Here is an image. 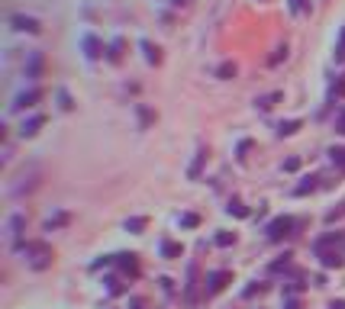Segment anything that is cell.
<instances>
[{"label": "cell", "mask_w": 345, "mask_h": 309, "mask_svg": "<svg viewBox=\"0 0 345 309\" xmlns=\"http://www.w3.org/2000/svg\"><path fill=\"white\" fill-rule=\"evenodd\" d=\"M300 290H303V284H287L284 293H300Z\"/></svg>", "instance_id": "8d00e7d4"}, {"label": "cell", "mask_w": 345, "mask_h": 309, "mask_svg": "<svg viewBox=\"0 0 345 309\" xmlns=\"http://www.w3.org/2000/svg\"><path fill=\"white\" fill-rule=\"evenodd\" d=\"M145 303H142V299H132V309H142Z\"/></svg>", "instance_id": "60d3db41"}, {"label": "cell", "mask_w": 345, "mask_h": 309, "mask_svg": "<svg viewBox=\"0 0 345 309\" xmlns=\"http://www.w3.org/2000/svg\"><path fill=\"white\" fill-rule=\"evenodd\" d=\"M213 242L219 245V248H229V245H236V232H219Z\"/></svg>", "instance_id": "7402d4cb"}, {"label": "cell", "mask_w": 345, "mask_h": 309, "mask_svg": "<svg viewBox=\"0 0 345 309\" xmlns=\"http://www.w3.org/2000/svg\"><path fill=\"white\" fill-rule=\"evenodd\" d=\"M142 52H145V58L152 61V65H158V61H162V55H158V49L152 46V42H142Z\"/></svg>", "instance_id": "603a6c76"}, {"label": "cell", "mask_w": 345, "mask_h": 309, "mask_svg": "<svg viewBox=\"0 0 345 309\" xmlns=\"http://www.w3.org/2000/svg\"><path fill=\"white\" fill-rule=\"evenodd\" d=\"M316 254H320V264H323L326 271H329V268H342V254H339V251L323 248V251H316Z\"/></svg>", "instance_id": "9c48e42d"}, {"label": "cell", "mask_w": 345, "mask_h": 309, "mask_svg": "<svg viewBox=\"0 0 345 309\" xmlns=\"http://www.w3.org/2000/svg\"><path fill=\"white\" fill-rule=\"evenodd\" d=\"M171 4H174V7H187L190 0H171Z\"/></svg>", "instance_id": "ab89813d"}, {"label": "cell", "mask_w": 345, "mask_h": 309, "mask_svg": "<svg viewBox=\"0 0 345 309\" xmlns=\"http://www.w3.org/2000/svg\"><path fill=\"white\" fill-rule=\"evenodd\" d=\"M117 264H120V271H123V274H129V277H136V274H139V261H136V254H117Z\"/></svg>", "instance_id": "ba28073f"}, {"label": "cell", "mask_w": 345, "mask_h": 309, "mask_svg": "<svg viewBox=\"0 0 345 309\" xmlns=\"http://www.w3.org/2000/svg\"><path fill=\"white\" fill-rule=\"evenodd\" d=\"M197 223H200V219L194 216V213H184V216H181V226H184V229H194Z\"/></svg>", "instance_id": "83f0119b"}, {"label": "cell", "mask_w": 345, "mask_h": 309, "mask_svg": "<svg viewBox=\"0 0 345 309\" xmlns=\"http://www.w3.org/2000/svg\"><path fill=\"white\" fill-rule=\"evenodd\" d=\"M16 248L26 254V261H29L32 271H46L52 264V248L46 242H29V245H16Z\"/></svg>", "instance_id": "6da1fadb"}, {"label": "cell", "mask_w": 345, "mask_h": 309, "mask_svg": "<svg viewBox=\"0 0 345 309\" xmlns=\"http://www.w3.org/2000/svg\"><path fill=\"white\" fill-rule=\"evenodd\" d=\"M42 71V55L36 52V55H32V61H29V77H36Z\"/></svg>", "instance_id": "4316f807"}, {"label": "cell", "mask_w": 345, "mask_h": 309, "mask_svg": "<svg viewBox=\"0 0 345 309\" xmlns=\"http://www.w3.org/2000/svg\"><path fill=\"white\" fill-rule=\"evenodd\" d=\"M58 100H61V110H71V107H74V103H71V97H68L65 91H61V94H58Z\"/></svg>", "instance_id": "4dcf8cb0"}, {"label": "cell", "mask_w": 345, "mask_h": 309, "mask_svg": "<svg viewBox=\"0 0 345 309\" xmlns=\"http://www.w3.org/2000/svg\"><path fill=\"white\" fill-rule=\"evenodd\" d=\"M252 148V142H239V158H245V152Z\"/></svg>", "instance_id": "d590c367"}, {"label": "cell", "mask_w": 345, "mask_h": 309, "mask_svg": "<svg viewBox=\"0 0 345 309\" xmlns=\"http://www.w3.org/2000/svg\"><path fill=\"white\" fill-rule=\"evenodd\" d=\"M145 226H148L145 216H132V219H126V232H142Z\"/></svg>", "instance_id": "2e32d148"}, {"label": "cell", "mask_w": 345, "mask_h": 309, "mask_svg": "<svg viewBox=\"0 0 345 309\" xmlns=\"http://www.w3.org/2000/svg\"><path fill=\"white\" fill-rule=\"evenodd\" d=\"M332 58H335V61H345V26H342V32H339V42H335Z\"/></svg>", "instance_id": "44dd1931"}, {"label": "cell", "mask_w": 345, "mask_h": 309, "mask_svg": "<svg viewBox=\"0 0 345 309\" xmlns=\"http://www.w3.org/2000/svg\"><path fill=\"white\" fill-rule=\"evenodd\" d=\"M329 309H345V303H342V299H335V303H332Z\"/></svg>", "instance_id": "f35d334b"}, {"label": "cell", "mask_w": 345, "mask_h": 309, "mask_svg": "<svg viewBox=\"0 0 345 309\" xmlns=\"http://www.w3.org/2000/svg\"><path fill=\"white\" fill-rule=\"evenodd\" d=\"M123 46H126L123 39H117V42L110 46V61H120V58H123Z\"/></svg>", "instance_id": "484cf974"}, {"label": "cell", "mask_w": 345, "mask_h": 309, "mask_svg": "<svg viewBox=\"0 0 345 309\" xmlns=\"http://www.w3.org/2000/svg\"><path fill=\"white\" fill-rule=\"evenodd\" d=\"M10 23L16 26V29H23V32H39V29H42L36 16H26V13H13V16H10Z\"/></svg>", "instance_id": "5b68a950"}, {"label": "cell", "mask_w": 345, "mask_h": 309, "mask_svg": "<svg viewBox=\"0 0 345 309\" xmlns=\"http://www.w3.org/2000/svg\"><path fill=\"white\" fill-rule=\"evenodd\" d=\"M42 126H46V116H29V119H23L20 136H23V139H29V136H36Z\"/></svg>", "instance_id": "52a82bcc"}, {"label": "cell", "mask_w": 345, "mask_h": 309, "mask_svg": "<svg viewBox=\"0 0 345 309\" xmlns=\"http://www.w3.org/2000/svg\"><path fill=\"white\" fill-rule=\"evenodd\" d=\"M316 181H320V178H316V174H313V178H303V181H300L297 187H294V193H297V197H303V193L316 190V187H320V184H316Z\"/></svg>", "instance_id": "4fadbf2b"}, {"label": "cell", "mask_w": 345, "mask_h": 309, "mask_svg": "<svg viewBox=\"0 0 345 309\" xmlns=\"http://www.w3.org/2000/svg\"><path fill=\"white\" fill-rule=\"evenodd\" d=\"M294 226H297V223H294L290 216H278V219H271V223L264 226V232H268L271 242H281L284 235H290V229H294Z\"/></svg>", "instance_id": "7a4b0ae2"}, {"label": "cell", "mask_w": 345, "mask_h": 309, "mask_svg": "<svg viewBox=\"0 0 345 309\" xmlns=\"http://www.w3.org/2000/svg\"><path fill=\"white\" fill-rule=\"evenodd\" d=\"M39 100H42V87H29V91L16 94V100H13V113H23V110L36 107Z\"/></svg>", "instance_id": "277c9868"}, {"label": "cell", "mask_w": 345, "mask_h": 309, "mask_svg": "<svg viewBox=\"0 0 345 309\" xmlns=\"http://www.w3.org/2000/svg\"><path fill=\"white\" fill-rule=\"evenodd\" d=\"M290 10L300 13V10H310V4H303V0H290Z\"/></svg>", "instance_id": "d6a6232c"}, {"label": "cell", "mask_w": 345, "mask_h": 309, "mask_svg": "<svg viewBox=\"0 0 345 309\" xmlns=\"http://www.w3.org/2000/svg\"><path fill=\"white\" fill-rule=\"evenodd\" d=\"M261 290H264V284H252V287H245V296H255V293H261Z\"/></svg>", "instance_id": "1f68e13d"}, {"label": "cell", "mask_w": 345, "mask_h": 309, "mask_svg": "<svg viewBox=\"0 0 345 309\" xmlns=\"http://www.w3.org/2000/svg\"><path fill=\"white\" fill-rule=\"evenodd\" d=\"M281 97H284V94H281V91H274V94H268V97H258V100H255V103H258V107H261V110H271V107H274V103H278V100H281Z\"/></svg>", "instance_id": "e0dca14e"}, {"label": "cell", "mask_w": 345, "mask_h": 309, "mask_svg": "<svg viewBox=\"0 0 345 309\" xmlns=\"http://www.w3.org/2000/svg\"><path fill=\"white\" fill-rule=\"evenodd\" d=\"M297 129H300V119H287V122H281V126H278V136H294Z\"/></svg>", "instance_id": "ac0fdd59"}, {"label": "cell", "mask_w": 345, "mask_h": 309, "mask_svg": "<svg viewBox=\"0 0 345 309\" xmlns=\"http://www.w3.org/2000/svg\"><path fill=\"white\" fill-rule=\"evenodd\" d=\"M329 158H332V164H335V167H342V171H345V148H332Z\"/></svg>", "instance_id": "d4e9b609"}, {"label": "cell", "mask_w": 345, "mask_h": 309, "mask_svg": "<svg viewBox=\"0 0 345 309\" xmlns=\"http://www.w3.org/2000/svg\"><path fill=\"white\" fill-rule=\"evenodd\" d=\"M284 309H300V299H287V303H284Z\"/></svg>", "instance_id": "74e56055"}, {"label": "cell", "mask_w": 345, "mask_h": 309, "mask_svg": "<svg viewBox=\"0 0 345 309\" xmlns=\"http://www.w3.org/2000/svg\"><path fill=\"white\" fill-rule=\"evenodd\" d=\"M287 58V46H278V49H274V55L268 58V65L274 68V65H281V61H284Z\"/></svg>", "instance_id": "cb8c5ba5"}, {"label": "cell", "mask_w": 345, "mask_h": 309, "mask_svg": "<svg viewBox=\"0 0 345 309\" xmlns=\"http://www.w3.org/2000/svg\"><path fill=\"white\" fill-rule=\"evenodd\" d=\"M184 296H187V303L197 299V268H194V264H190V280H187V293Z\"/></svg>", "instance_id": "9a60e30c"}, {"label": "cell", "mask_w": 345, "mask_h": 309, "mask_svg": "<svg viewBox=\"0 0 345 309\" xmlns=\"http://www.w3.org/2000/svg\"><path fill=\"white\" fill-rule=\"evenodd\" d=\"M297 167H300V158H287L284 161V171H297Z\"/></svg>", "instance_id": "836d02e7"}, {"label": "cell", "mask_w": 345, "mask_h": 309, "mask_svg": "<svg viewBox=\"0 0 345 309\" xmlns=\"http://www.w3.org/2000/svg\"><path fill=\"white\" fill-rule=\"evenodd\" d=\"M7 229H10V238H13V242H20V235H23V229H26V216H23V213L10 216V226H7Z\"/></svg>", "instance_id": "8fae6325"}, {"label": "cell", "mask_w": 345, "mask_h": 309, "mask_svg": "<svg viewBox=\"0 0 345 309\" xmlns=\"http://www.w3.org/2000/svg\"><path fill=\"white\" fill-rule=\"evenodd\" d=\"M65 223H68V216L61 213V216H55V219H49V223H46V229L52 232V229H55V226H65Z\"/></svg>", "instance_id": "f546056e"}, {"label": "cell", "mask_w": 345, "mask_h": 309, "mask_svg": "<svg viewBox=\"0 0 345 309\" xmlns=\"http://www.w3.org/2000/svg\"><path fill=\"white\" fill-rule=\"evenodd\" d=\"M332 97H345V74L332 84Z\"/></svg>", "instance_id": "f1b7e54d"}, {"label": "cell", "mask_w": 345, "mask_h": 309, "mask_svg": "<svg viewBox=\"0 0 345 309\" xmlns=\"http://www.w3.org/2000/svg\"><path fill=\"white\" fill-rule=\"evenodd\" d=\"M335 132H342V136H345V113H339V119H335Z\"/></svg>", "instance_id": "e575fe53"}, {"label": "cell", "mask_w": 345, "mask_h": 309, "mask_svg": "<svg viewBox=\"0 0 345 309\" xmlns=\"http://www.w3.org/2000/svg\"><path fill=\"white\" fill-rule=\"evenodd\" d=\"M81 46H84V55H87V58H94V61L103 55V42L97 39V36H84V39H81Z\"/></svg>", "instance_id": "8992f818"}, {"label": "cell", "mask_w": 345, "mask_h": 309, "mask_svg": "<svg viewBox=\"0 0 345 309\" xmlns=\"http://www.w3.org/2000/svg\"><path fill=\"white\" fill-rule=\"evenodd\" d=\"M216 77H223V81H229V77H236V65H233V61H223V65L216 68Z\"/></svg>", "instance_id": "d6986e66"}, {"label": "cell", "mask_w": 345, "mask_h": 309, "mask_svg": "<svg viewBox=\"0 0 345 309\" xmlns=\"http://www.w3.org/2000/svg\"><path fill=\"white\" fill-rule=\"evenodd\" d=\"M229 280H233V274L229 271H213V274H207V280H203V293L207 296H216L219 290H223Z\"/></svg>", "instance_id": "3957f363"}, {"label": "cell", "mask_w": 345, "mask_h": 309, "mask_svg": "<svg viewBox=\"0 0 345 309\" xmlns=\"http://www.w3.org/2000/svg\"><path fill=\"white\" fill-rule=\"evenodd\" d=\"M181 254H184V248H181L178 242H168V238H165V242H162V258H168V261H174V258H181Z\"/></svg>", "instance_id": "7c38bea8"}, {"label": "cell", "mask_w": 345, "mask_h": 309, "mask_svg": "<svg viewBox=\"0 0 345 309\" xmlns=\"http://www.w3.org/2000/svg\"><path fill=\"white\" fill-rule=\"evenodd\" d=\"M203 161H207V148H197V155H194V164L187 167V178H190V181H197V178H200Z\"/></svg>", "instance_id": "30bf717a"}, {"label": "cell", "mask_w": 345, "mask_h": 309, "mask_svg": "<svg viewBox=\"0 0 345 309\" xmlns=\"http://www.w3.org/2000/svg\"><path fill=\"white\" fill-rule=\"evenodd\" d=\"M226 209H229L233 216H239V219H245V216H249V209L242 206V200H229V206H226Z\"/></svg>", "instance_id": "ffe728a7"}, {"label": "cell", "mask_w": 345, "mask_h": 309, "mask_svg": "<svg viewBox=\"0 0 345 309\" xmlns=\"http://www.w3.org/2000/svg\"><path fill=\"white\" fill-rule=\"evenodd\" d=\"M342 238H345L342 232H329V235H323V238H320V242H316V251H323V248H329V245H339V242H342Z\"/></svg>", "instance_id": "5bb4252c"}]
</instances>
